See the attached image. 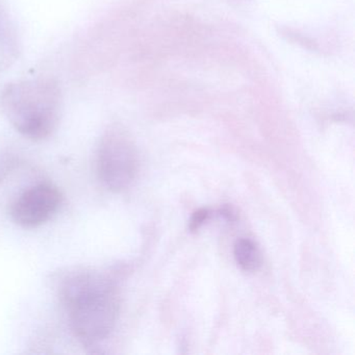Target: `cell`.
I'll return each mask as SVG.
<instances>
[{"label": "cell", "mask_w": 355, "mask_h": 355, "mask_svg": "<svg viewBox=\"0 0 355 355\" xmlns=\"http://www.w3.org/2000/svg\"><path fill=\"white\" fill-rule=\"evenodd\" d=\"M63 301L72 328L84 344H97L113 331L119 313V298L115 286L107 278L95 273L69 278L63 288Z\"/></svg>", "instance_id": "cell-1"}, {"label": "cell", "mask_w": 355, "mask_h": 355, "mask_svg": "<svg viewBox=\"0 0 355 355\" xmlns=\"http://www.w3.org/2000/svg\"><path fill=\"white\" fill-rule=\"evenodd\" d=\"M61 91L51 80L9 85L0 94V110L14 128L28 138L51 136L59 121Z\"/></svg>", "instance_id": "cell-2"}, {"label": "cell", "mask_w": 355, "mask_h": 355, "mask_svg": "<svg viewBox=\"0 0 355 355\" xmlns=\"http://www.w3.org/2000/svg\"><path fill=\"white\" fill-rule=\"evenodd\" d=\"M138 167V153L128 132L118 126L110 128L97 153V170L103 184L114 192H122L134 182Z\"/></svg>", "instance_id": "cell-3"}, {"label": "cell", "mask_w": 355, "mask_h": 355, "mask_svg": "<svg viewBox=\"0 0 355 355\" xmlns=\"http://www.w3.org/2000/svg\"><path fill=\"white\" fill-rule=\"evenodd\" d=\"M61 205V194L51 184L33 187L20 195L12 207L14 221L24 227H36L49 221Z\"/></svg>", "instance_id": "cell-4"}, {"label": "cell", "mask_w": 355, "mask_h": 355, "mask_svg": "<svg viewBox=\"0 0 355 355\" xmlns=\"http://www.w3.org/2000/svg\"><path fill=\"white\" fill-rule=\"evenodd\" d=\"M234 259L241 269L254 272L261 266V253L257 245L250 239H239L234 244Z\"/></svg>", "instance_id": "cell-5"}, {"label": "cell", "mask_w": 355, "mask_h": 355, "mask_svg": "<svg viewBox=\"0 0 355 355\" xmlns=\"http://www.w3.org/2000/svg\"><path fill=\"white\" fill-rule=\"evenodd\" d=\"M209 216H211V211L207 209H201L195 211L194 215L191 218L190 225H189L191 232H197L209 220Z\"/></svg>", "instance_id": "cell-6"}, {"label": "cell", "mask_w": 355, "mask_h": 355, "mask_svg": "<svg viewBox=\"0 0 355 355\" xmlns=\"http://www.w3.org/2000/svg\"><path fill=\"white\" fill-rule=\"evenodd\" d=\"M6 39V30L3 21L0 19V42Z\"/></svg>", "instance_id": "cell-7"}]
</instances>
